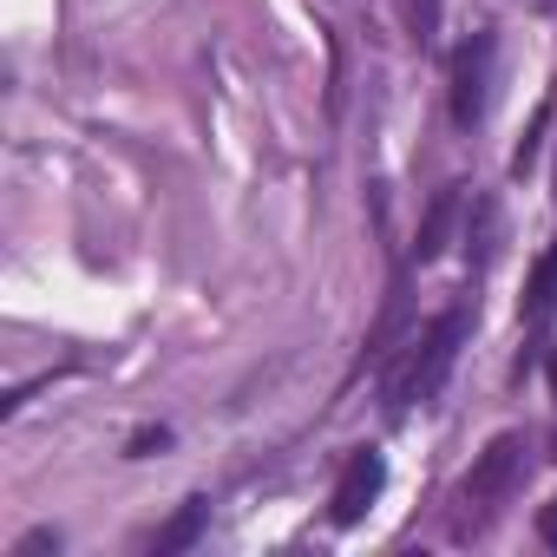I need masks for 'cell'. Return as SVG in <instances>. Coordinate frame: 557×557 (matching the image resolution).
<instances>
[{
	"label": "cell",
	"instance_id": "cell-1",
	"mask_svg": "<svg viewBox=\"0 0 557 557\" xmlns=\"http://www.w3.org/2000/svg\"><path fill=\"white\" fill-rule=\"evenodd\" d=\"M459 342H466V315L453 309V315H440V322L413 342L407 368L394 374V407H426V400L446 387V374H453V361H459Z\"/></svg>",
	"mask_w": 557,
	"mask_h": 557
},
{
	"label": "cell",
	"instance_id": "cell-2",
	"mask_svg": "<svg viewBox=\"0 0 557 557\" xmlns=\"http://www.w3.org/2000/svg\"><path fill=\"white\" fill-rule=\"evenodd\" d=\"M518 479H524V440H518V433H498V440L472 459V472L459 479V505H466L459 531L485 524V511H492L498 498H511V485H518Z\"/></svg>",
	"mask_w": 557,
	"mask_h": 557
},
{
	"label": "cell",
	"instance_id": "cell-3",
	"mask_svg": "<svg viewBox=\"0 0 557 557\" xmlns=\"http://www.w3.org/2000/svg\"><path fill=\"white\" fill-rule=\"evenodd\" d=\"M485 92H492V34H472V40L453 53V119H459V125H479Z\"/></svg>",
	"mask_w": 557,
	"mask_h": 557
},
{
	"label": "cell",
	"instance_id": "cell-4",
	"mask_svg": "<svg viewBox=\"0 0 557 557\" xmlns=\"http://www.w3.org/2000/svg\"><path fill=\"white\" fill-rule=\"evenodd\" d=\"M381 485H387V466H381V453H355V459L342 466V479H335L329 518H335V524H361V518H368V505L381 498Z\"/></svg>",
	"mask_w": 557,
	"mask_h": 557
},
{
	"label": "cell",
	"instance_id": "cell-5",
	"mask_svg": "<svg viewBox=\"0 0 557 557\" xmlns=\"http://www.w3.org/2000/svg\"><path fill=\"white\" fill-rule=\"evenodd\" d=\"M453 216H459V184L433 190V203L420 210V230H413V262H433V256L453 243Z\"/></svg>",
	"mask_w": 557,
	"mask_h": 557
},
{
	"label": "cell",
	"instance_id": "cell-6",
	"mask_svg": "<svg viewBox=\"0 0 557 557\" xmlns=\"http://www.w3.org/2000/svg\"><path fill=\"white\" fill-rule=\"evenodd\" d=\"M524 322H557V243L537 256L531 283H524Z\"/></svg>",
	"mask_w": 557,
	"mask_h": 557
},
{
	"label": "cell",
	"instance_id": "cell-7",
	"mask_svg": "<svg viewBox=\"0 0 557 557\" xmlns=\"http://www.w3.org/2000/svg\"><path fill=\"white\" fill-rule=\"evenodd\" d=\"M203 518H210V505H203V498H184V505H177V518L158 531V544H151V550H158V557H177V550H190V544L203 537Z\"/></svg>",
	"mask_w": 557,
	"mask_h": 557
},
{
	"label": "cell",
	"instance_id": "cell-8",
	"mask_svg": "<svg viewBox=\"0 0 557 557\" xmlns=\"http://www.w3.org/2000/svg\"><path fill=\"white\" fill-rule=\"evenodd\" d=\"M400 21L420 47H433L440 40V0H400Z\"/></svg>",
	"mask_w": 557,
	"mask_h": 557
},
{
	"label": "cell",
	"instance_id": "cell-9",
	"mask_svg": "<svg viewBox=\"0 0 557 557\" xmlns=\"http://www.w3.org/2000/svg\"><path fill=\"white\" fill-rule=\"evenodd\" d=\"M40 550H60V537H53V531H27V537L14 544V557H40Z\"/></svg>",
	"mask_w": 557,
	"mask_h": 557
},
{
	"label": "cell",
	"instance_id": "cell-10",
	"mask_svg": "<svg viewBox=\"0 0 557 557\" xmlns=\"http://www.w3.org/2000/svg\"><path fill=\"white\" fill-rule=\"evenodd\" d=\"M537 537L557 550V498H550V505H537Z\"/></svg>",
	"mask_w": 557,
	"mask_h": 557
},
{
	"label": "cell",
	"instance_id": "cell-11",
	"mask_svg": "<svg viewBox=\"0 0 557 557\" xmlns=\"http://www.w3.org/2000/svg\"><path fill=\"white\" fill-rule=\"evenodd\" d=\"M151 446H171V433H164V426H158V433H138V440H132V459H145Z\"/></svg>",
	"mask_w": 557,
	"mask_h": 557
},
{
	"label": "cell",
	"instance_id": "cell-12",
	"mask_svg": "<svg viewBox=\"0 0 557 557\" xmlns=\"http://www.w3.org/2000/svg\"><path fill=\"white\" fill-rule=\"evenodd\" d=\"M550 394H557V348H550Z\"/></svg>",
	"mask_w": 557,
	"mask_h": 557
}]
</instances>
